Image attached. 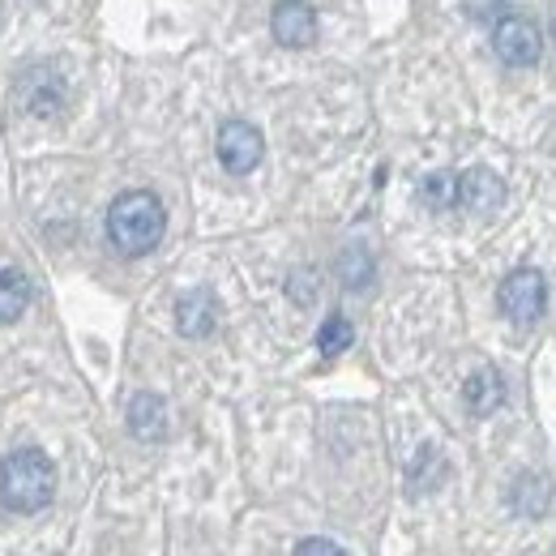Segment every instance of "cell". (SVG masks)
<instances>
[{
    "label": "cell",
    "mask_w": 556,
    "mask_h": 556,
    "mask_svg": "<svg viewBox=\"0 0 556 556\" xmlns=\"http://www.w3.org/2000/svg\"><path fill=\"white\" fill-rule=\"evenodd\" d=\"M163 227H167L163 202L146 189H129L108 206V240L121 257H146L163 240Z\"/></svg>",
    "instance_id": "1"
},
{
    "label": "cell",
    "mask_w": 556,
    "mask_h": 556,
    "mask_svg": "<svg viewBox=\"0 0 556 556\" xmlns=\"http://www.w3.org/2000/svg\"><path fill=\"white\" fill-rule=\"evenodd\" d=\"M56 492V467L43 450L35 445H22L4 458L0 467V501L13 509V514H39Z\"/></svg>",
    "instance_id": "2"
},
{
    "label": "cell",
    "mask_w": 556,
    "mask_h": 556,
    "mask_svg": "<svg viewBox=\"0 0 556 556\" xmlns=\"http://www.w3.org/2000/svg\"><path fill=\"white\" fill-rule=\"evenodd\" d=\"M496 300H501V313H505L514 326H535V321L544 317V308H548V282H544L540 270L522 266V270L505 275Z\"/></svg>",
    "instance_id": "3"
},
{
    "label": "cell",
    "mask_w": 556,
    "mask_h": 556,
    "mask_svg": "<svg viewBox=\"0 0 556 556\" xmlns=\"http://www.w3.org/2000/svg\"><path fill=\"white\" fill-rule=\"evenodd\" d=\"M492 48L496 56L509 65V70H531L540 65V52H544V35L531 17L522 13H505L496 26H492Z\"/></svg>",
    "instance_id": "4"
},
{
    "label": "cell",
    "mask_w": 556,
    "mask_h": 556,
    "mask_svg": "<svg viewBox=\"0 0 556 556\" xmlns=\"http://www.w3.org/2000/svg\"><path fill=\"white\" fill-rule=\"evenodd\" d=\"M218 163L231 172V176H249L257 163H262V154H266V141L262 134L249 125V121H227L223 129H218Z\"/></svg>",
    "instance_id": "5"
},
{
    "label": "cell",
    "mask_w": 556,
    "mask_h": 556,
    "mask_svg": "<svg viewBox=\"0 0 556 556\" xmlns=\"http://www.w3.org/2000/svg\"><path fill=\"white\" fill-rule=\"evenodd\" d=\"M270 30L282 48H313L317 43V13L308 0H278L270 13Z\"/></svg>",
    "instance_id": "6"
},
{
    "label": "cell",
    "mask_w": 556,
    "mask_h": 556,
    "mask_svg": "<svg viewBox=\"0 0 556 556\" xmlns=\"http://www.w3.org/2000/svg\"><path fill=\"white\" fill-rule=\"evenodd\" d=\"M501 202H505V185L488 167L458 172V210H467V214H492Z\"/></svg>",
    "instance_id": "7"
},
{
    "label": "cell",
    "mask_w": 556,
    "mask_h": 556,
    "mask_svg": "<svg viewBox=\"0 0 556 556\" xmlns=\"http://www.w3.org/2000/svg\"><path fill=\"white\" fill-rule=\"evenodd\" d=\"M22 103H26V112L30 116H56L61 108H65V86H61V77L48 70H35L22 77Z\"/></svg>",
    "instance_id": "8"
},
{
    "label": "cell",
    "mask_w": 556,
    "mask_h": 556,
    "mask_svg": "<svg viewBox=\"0 0 556 556\" xmlns=\"http://www.w3.org/2000/svg\"><path fill=\"white\" fill-rule=\"evenodd\" d=\"M214 321H218V304H214V295H210L206 287L180 295V304H176V326H180L185 339H206L210 330H214Z\"/></svg>",
    "instance_id": "9"
},
{
    "label": "cell",
    "mask_w": 556,
    "mask_h": 556,
    "mask_svg": "<svg viewBox=\"0 0 556 556\" xmlns=\"http://www.w3.org/2000/svg\"><path fill=\"white\" fill-rule=\"evenodd\" d=\"M129 428L141 441H163L167 437V407L159 394H138L129 403Z\"/></svg>",
    "instance_id": "10"
},
{
    "label": "cell",
    "mask_w": 556,
    "mask_h": 556,
    "mask_svg": "<svg viewBox=\"0 0 556 556\" xmlns=\"http://www.w3.org/2000/svg\"><path fill=\"white\" fill-rule=\"evenodd\" d=\"M463 399H467V412H471V416H492V412L505 403V381H501L492 368H480V372L467 377Z\"/></svg>",
    "instance_id": "11"
},
{
    "label": "cell",
    "mask_w": 556,
    "mask_h": 556,
    "mask_svg": "<svg viewBox=\"0 0 556 556\" xmlns=\"http://www.w3.org/2000/svg\"><path fill=\"white\" fill-rule=\"evenodd\" d=\"M30 304V278L22 270H0V321H17Z\"/></svg>",
    "instance_id": "12"
},
{
    "label": "cell",
    "mask_w": 556,
    "mask_h": 556,
    "mask_svg": "<svg viewBox=\"0 0 556 556\" xmlns=\"http://www.w3.org/2000/svg\"><path fill=\"white\" fill-rule=\"evenodd\" d=\"M419 202L428 210H454L458 206V176L454 172H432L419 180Z\"/></svg>",
    "instance_id": "13"
},
{
    "label": "cell",
    "mask_w": 556,
    "mask_h": 556,
    "mask_svg": "<svg viewBox=\"0 0 556 556\" xmlns=\"http://www.w3.org/2000/svg\"><path fill=\"white\" fill-rule=\"evenodd\" d=\"M339 278H343V287H351V291H364L372 282V257L364 249H348L339 257Z\"/></svg>",
    "instance_id": "14"
},
{
    "label": "cell",
    "mask_w": 556,
    "mask_h": 556,
    "mask_svg": "<svg viewBox=\"0 0 556 556\" xmlns=\"http://www.w3.org/2000/svg\"><path fill=\"white\" fill-rule=\"evenodd\" d=\"M351 343H355V330H351V321L343 313H334V317L321 326V334H317V351H321V355H343Z\"/></svg>",
    "instance_id": "15"
},
{
    "label": "cell",
    "mask_w": 556,
    "mask_h": 556,
    "mask_svg": "<svg viewBox=\"0 0 556 556\" xmlns=\"http://www.w3.org/2000/svg\"><path fill=\"white\" fill-rule=\"evenodd\" d=\"M514 505H518L522 514H544V509H548V480L522 476L518 488H514Z\"/></svg>",
    "instance_id": "16"
},
{
    "label": "cell",
    "mask_w": 556,
    "mask_h": 556,
    "mask_svg": "<svg viewBox=\"0 0 556 556\" xmlns=\"http://www.w3.org/2000/svg\"><path fill=\"white\" fill-rule=\"evenodd\" d=\"M467 13L476 22H501V13H509V0H467Z\"/></svg>",
    "instance_id": "17"
},
{
    "label": "cell",
    "mask_w": 556,
    "mask_h": 556,
    "mask_svg": "<svg viewBox=\"0 0 556 556\" xmlns=\"http://www.w3.org/2000/svg\"><path fill=\"white\" fill-rule=\"evenodd\" d=\"M295 556H348L334 540H304L300 548H295Z\"/></svg>",
    "instance_id": "18"
},
{
    "label": "cell",
    "mask_w": 556,
    "mask_h": 556,
    "mask_svg": "<svg viewBox=\"0 0 556 556\" xmlns=\"http://www.w3.org/2000/svg\"><path fill=\"white\" fill-rule=\"evenodd\" d=\"M287 291H291L300 304H313V270H300V275H291Z\"/></svg>",
    "instance_id": "19"
},
{
    "label": "cell",
    "mask_w": 556,
    "mask_h": 556,
    "mask_svg": "<svg viewBox=\"0 0 556 556\" xmlns=\"http://www.w3.org/2000/svg\"><path fill=\"white\" fill-rule=\"evenodd\" d=\"M553 39H556V17H553Z\"/></svg>",
    "instance_id": "20"
}]
</instances>
